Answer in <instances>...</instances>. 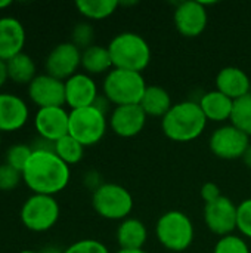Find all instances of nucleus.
Returning a JSON list of instances; mask_svg holds the SVG:
<instances>
[{
    "label": "nucleus",
    "instance_id": "f257e3e1",
    "mask_svg": "<svg viewBox=\"0 0 251 253\" xmlns=\"http://www.w3.org/2000/svg\"><path fill=\"white\" fill-rule=\"evenodd\" d=\"M70 166L53 151H33L22 170V181L33 194L55 196L70 182Z\"/></svg>",
    "mask_w": 251,
    "mask_h": 253
},
{
    "label": "nucleus",
    "instance_id": "f03ea898",
    "mask_svg": "<svg viewBox=\"0 0 251 253\" xmlns=\"http://www.w3.org/2000/svg\"><path fill=\"white\" fill-rule=\"evenodd\" d=\"M207 122L198 102L183 101L173 104L161 119V129L175 142H191L204 132Z\"/></svg>",
    "mask_w": 251,
    "mask_h": 253
},
{
    "label": "nucleus",
    "instance_id": "7ed1b4c3",
    "mask_svg": "<svg viewBox=\"0 0 251 253\" xmlns=\"http://www.w3.org/2000/svg\"><path fill=\"white\" fill-rule=\"evenodd\" d=\"M112 67L142 73L151 61V47L148 42L132 31L117 34L108 44Z\"/></svg>",
    "mask_w": 251,
    "mask_h": 253
},
{
    "label": "nucleus",
    "instance_id": "20e7f679",
    "mask_svg": "<svg viewBox=\"0 0 251 253\" xmlns=\"http://www.w3.org/2000/svg\"><path fill=\"white\" fill-rule=\"evenodd\" d=\"M104 96L115 107L141 104L146 90L142 73L112 68L104 80Z\"/></svg>",
    "mask_w": 251,
    "mask_h": 253
},
{
    "label": "nucleus",
    "instance_id": "39448f33",
    "mask_svg": "<svg viewBox=\"0 0 251 253\" xmlns=\"http://www.w3.org/2000/svg\"><path fill=\"white\" fill-rule=\"evenodd\" d=\"M155 234L158 242L170 252H183L194 242V224L180 211L163 213L157 222Z\"/></svg>",
    "mask_w": 251,
    "mask_h": 253
},
{
    "label": "nucleus",
    "instance_id": "423d86ee",
    "mask_svg": "<svg viewBox=\"0 0 251 253\" xmlns=\"http://www.w3.org/2000/svg\"><path fill=\"white\" fill-rule=\"evenodd\" d=\"M92 206L95 212L105 219L124 221L133 209V197L123 185L108 182L93 191Z\"/></svg>",
    "mask_w": 251,
    "mask_h": 253
},
{
    "label": "nucleus",
    "instance_id": "0eeeda50",
    "mask_svg": "<svg viewBox=\"0 0 251 253\" xmlns=\"http://www.w3.org/2000/svg\"><path fill=\"white\" fill-rule=\"evenodd\" d=\"M107 126V114L93 105L70 111V135L84 148L96 145L105 136Z\"/></svg>",
    "mask_w": 251,
    "mask_h": 253
},
{
    "label": "nucleus",
    "instance_id": "6e6552de",
    "mask_svg": "<svg viewBox=\"0 0 251 253\" xmlns=\"http://www.w3.org/2000/svg\"><path fill=\"white\" fill-rule=\"evenodd\" d=\"M61 209L53 196L33 194L21 208V221L27 230L44 233L53 228L59 219Z\"/></svg>",
    "mask_w": 251,
    "mask_h": 253
},
{
    "label": "nucleus",
    "instance_id": "1a4fd4ad",
    "mask_svg": "<svg viewBox=\"0 0 251 253\" xmlns=\"http://www.w3.org/2000/svg\"><path fill=\"white\" fill-rule=\"evenodd\" d=\"M249 145H250V136H247L244 132L238 130L232 125L216 129L209 141L210 151L216 157L223 160L243 159Z\"/></svg>",
    "mask_w": 251,
    "mask_h": 253
},
{
    "label": "nucleus",
    "instance_id": "9d476101",
    "mask_svg": "<svg viewBox=\"0 0 251 253\" xmlns=\"http://www.w3.org/2000/svg\"><path fill=\"white\" fill-rule=\"evenodd\" d=\"M44 67L49 76L65 82L81 67V50L71 42L59 43L49 52Z\"/></svg>",
    "mask_w": 251,
    "mask_h": 253
},
{
    "label": "nucleus",
    "instance_id": "9b49d317",
    "mask_svg": "<svg viewBox=\"0 0 251 253\" xmlns=\"http://www.w3.org/2000/svg\"><path fill=\"white\" fill-rule=\"evenodd\" d=\"M237 216L238 206L225 196L204 206V221L207 228L220 237L229 236L237 230Z\"/></svg>",
    "mask_w": 251,
    "mask_h": 253
},
{
    "label": "nucleus",
    "instance_id": "f8f14e48",
    "mask_svg": "<svg viewBox=\"0 0 251 253\" xmlns=\"http://www.w3.org/2000/svg\"><path fill=\"white\" fill-rule=\"evenodd\" d=\"M28 96L38 108L64 107L65 104V82L49 76L38 74L28 84Z\"/></svg>",
    "mask_w": 251,
    "mask_h": 253
},
{
    "label": "nucleus",
    "instance_id": "ddd939ff",
    "mask_svg": "<svg viewBox=\"0 0 251 253\" xmlns=\"http://www.w3.org/2000/svg\"><path fill=\"white\" fill-rule=\"evenodd\" d=\"M34 126L40 138L56 142L70 133V113L64 107L38 108Z\"/></svg>",
    "mask_w": 251,
    "mask_h": 253
},
{
    "label": "nucleus",
    "instance_id": "4468645a",
    "mask_svg": "<svg viewBox=\"0 0 251 253\" xmlns=\"http://www.w3.org/2000/svg\"><path fill=\"white\" fill-rule=\"evenodd\" d=\"M176 30L185 37L200 36L209 22L206 3L203 1H182L178 4L173 15Z\"/></svg>",
    "mask_w": 251,
    "mask_h": 253
},
{
    "label": "nucleus",
    "instance_id": "2eb2a0df",
    "mask_svg": "<svg viewBox=\"0 0 251 253\" xmlns=\"http://www.w3.org/2000/svg\"><path fill=\"white\" fill-rule=\"evenodd\" d=\"M146 114L139 104L115 107L109 117L112 132L121 138H133L139 135L146 123Z\"/></svg>",
    "mask_w": 251,
    "mask_h": 253
},
{
    "label": "nucleus",
    "instance_id": "dca6fc26",
    "mask_svg": "<svg viewBox=\"0 0 251 253\" xmlns=\"http://www.w3.org/2000/svg\"><path fill=\"white\" fill-rule=\"evenodd\" d=\"M98 96V86L89 74L77 73L65 80V104L71 110L92 107Z\"/></svg>",
    "mask_w": 251,
    "mask_h": 253
},
{
    "label": "nucleus",
    "instance_id": "f3484780",
    "mask_svg": "<svg viewBox=\"0 0 251 253\" xmlns=\"http://www.w3.org/2000/svg\"><path fill=\"white\" fill-rule=\"evenodd\" d=\"M28 116V105L22 98L13 93H0V132L22 129Z\"/></svg>",
    "mask_w": 251,
    "mask_h": 253
},
{
    "label": "nucleus",
    "instance_id": "a211bd4d",
    "mask_svg": "<svg viewBox=\"0 0 251 253\" xmlns=\"http://www.w3.org/2000/svg\"><path fill=\"white\" fill-rule=\"evenodd\" d=\"M24 44L25 28L22 22L13 16L0 18V59L6 62L22 53Z\"/></svg>",
    "mask_w": 251,
    "mask_h": 253
},
{
    "label": "nucleus",
    "instance_id": "6ab92c4d",
    "mask_svg": "<svg viewBox=\"0 0 251 253\" xmlns=\"http://www.w3.org/2000/svg\"><path fill=\"white\" fill-rule=\"evenodd\" d=\"M216 89L232 101H237L250 93V77L238 67H225L216 76Z\"/></svg>",
    "mask_w": 251,
    "mask_h": 253
},
{
    "label": "nucleus",
    "instance_id": "aec40b11",
    "mask_svg": "<svg viewBox=\"0 0 251 253\" xmlns=\"http://www.w3.org/2000/svg\"><path fill=\"white\" fill-rule=\"evenodd\" d=\"M198 104H200L206 119L210 122L220 123V122L231 119L234 101L231 98H228L226 95H223L222 92H219L217 89L204 93Z\"/></svg>",
    "mask_w": 251,
    "mask_h": 253
},
{
    "label": "nucleus",
    "instance_id": "412c9836",
    "mask_svg": "<svg viewBox=\"0 0 251 253\" xmlns=\"http://www.w3.org/2000/svg\"><path fill=\"white\" fill-rule=\"evenodd\" d=\"M148 231L142 221L136 218L124 219L118 230H117V242L121 249L132 251V249H142L146 243Z\"/></svg>",
    "mask_w": 251,
    "mask_h": 253
},
{
    "label": "nucleus",
    "instance_id": "4be33fe9",
    "mask_svg": "<svg viewBox=\"0 0 251 253\" xmlns=\"http://www.w3.org/2000/svg\"><path fill=\"white\" fill-rule=\"evenodd\" d=\"M139 105L142 107L146 116L161 119L173 107L170 93L161 86H148Z\"/></svg>",
    "mask_w": 251,
    "mask_h": 253
},
{
    "label": "nucleus",
    "instance_id": "5701e85b",
    "mask_svg": "<svg viewBox=\"0 0 251 253\" xmlns=\"http://www.w3.org/2000/svg\"><path fill=\"white\" fill-rule=\"evenodd\" d=\"M81 67L86 71V74H102L109 73L112 67L111 55L108 47L101 44H93L84 50H81Z\"/></svg>",
    "mask_w": 251,
    "mask_h": 253
},
{
    "label": "nucleus",
    "instance_id": "b1692460",
    "mask_svg": "<svg viewBox=\"0 0 251 253\" xmlns=\"http://www.w3.org/2000/svg\"><path fill=\"white\" fill-rule=\"evenodd\" d=\"M6 67L9 80L16 84H30L37 77L36 64L33 58L24 52L6 61Z\"/></svg>",
    "mask_w": 251,
    "mask_h": 253
},
{
    "label": "nucleus",
    "instance_id": "393cba45",
    "mask_svg": "<svg viewBox=\"0 0 251 253\" xmlns=\"http://www.w3.org/2000/svg\"><path fill=\"white\" fill-rule=\"evenodd\" d=\"M120 6L117 0H78L75 1L77 10L87 19L101 21L111 16Z\"/></svg>",
    "mask_w": 251,
    "mask_h": 253
},
{
    "label": "nucleus",
    "instance_id": "a878e982",
    "mask_svg": "<svg viewBox=\"0 0 251 253\" xmlns=\"http://www.w3.org/2000/svg\"><path fill=\"white\" fill-rule=\"evenodd\" d=\"M55 154L68 166L77 165L84 156V147L70 133L55 142Z\"/></svg>",
    "mask_w": 251,
    "mask_h": 253
},
{
    "label": "nucleus",
    "instance_id": "bb28decb",
    "mask_svg": "<svg viewBox=\"0 0 251 253\" xmlns=\"http://www.w3.org/2000/svg\"><path fill=\"white\" fill-rule=\"evenodd\" d=\"M229 120L232 126L244 132L247 136H251V93L234 101Z\"/></svg>",
    "mask_w": 251,
    "mask_h": 253
},
{
    "label": "nucleus",
    "instance_id": "cd10ccee",
    "mask_svg": "<svg viewBox=\"0 0 251 253\" xmlns=\"http://www.w3.org/2000/svg\"><path fill=\"white\" fill-rule=\"evenodd\" d=\"M31 154H33L31 145H27V144H15L6 153V165L12 166L13 169L19 170L22 173V170L27 166Z\"/></svg>",
    "mask_w": 251,
    "mask_h": 253
},
{
    "label": "nucleus",
    "instance_id": "c85d7f7f",
    "mask_svg": "<svg viewBox=\"0 0 251 253\" xmlns=\"http://www.w3.org/2000/svg\"><path fill=\"white\" fill-rule=\"evenodd\" d=\"M213 253H250V249L243 237L229 234L219 239Z\"/></svg>",
    "mask_w": 251,
    "mask_h": 253
},
{
    "label": "nucleus",
    "instance_id": "c756f323",
    "mask_svg": "<svg viewBox=\"0 0 251 253\" xmlns=\"http://www.w3.org/2000/svg\"><path fill=\"white\" fill-rule=\"evenodd\" d=\"M95 39V28L87 22H80L72 28L71 33V43H74L80 50H84L93 46Z\"/></svg>",
    "mask_w": 251,
    "mask_h": 253
},
{
    "label": "nucleus",
    "instance_id": "7c9ffc66",
    "mask_svg": "<svg viewBox=\"0 0 251 253\" xmlns=\"http://www.w3.org/2000/svg\"><path fill=\"white\" fill-rule=\"evenodd\" d=\"M22 179V173L9 165H0V190L12 191L18 187Z\"/></svg>",
    "mask_w": 251,
    "mask_h": 253
},
{
    "label": "nucleus",
    "instance_id": "2f4dec72",
    "mask_svg": "<svg viewBox=\"0 0 251 253\" xmlns=\"http://www.w3.org/2000/svg\"><path fill=\"white\" fill-rule=\"evenodd\" d=\"M64 253H109L107 246L93 239H84L68 246Z\"/></svg>",
    "mask_w": 251,
    "mask_h": 253
},
{
    "label": "nucleus",
    "instance_id": "473e14b6",
    "mask_svg": "<svg viewBox=\"0 0 251 253\" xmlns=\"http://www.w3.org/2000/svg\"><path fill=\"white\" fill-rule=\"evenodd\" d=\"M237 228L243 236L251 239V199H247L238 205Z\"/></svg>",
    "mask_w": 251,
    "mask_h": 253
},
{
    "label": "nucleus",
    "instance_id": "72a5a7b5",
    "mask_svg": "<svg viewBox=\"0 0 251 253\" xmlns=\"http://www.w3.org/2000/svg\"><path fill=\"white\" fill-rule=\"evenodd\" d=\"M200 194H201V199L204 200V203H206V205L213 203V202H216L217 199H220V197H222V194H220V188H219V185H217V184H215V182H206V184L201 187Z\"/></svg>",
    "mask_w": 251,
    "mask_h": 253
},
{
    "label": "nucleus",
    "instance_id": "f704fd0d",
    "mask_svg": "<svg viewBox=\"0 0 251 253\" xmlns=\"http://www.w3.org/2000/svg\"><path fill=\"white\" fill-rule=\"evenodd\" d=\"M84 184L90 188V190H98L102 184H101V181H99V173H96V172H89L87 175H86V178H84Z\"/></svg>",
    "mask_w": 251,
    "mask_h": 253
},
{
    "label": "nucleus",
    "instance_id": "c9c22d12",
    "mask_svg": "<svg viewBox=\"0 0 251 253\" xmlns=\"http://www.w3.org/2000/svg\"><path fill=\"white\" fill-rule=\"evenodd\" d=\"M9 80V76H7V67H6V62L0 59V89L4 86V83Z\"/></svg>",
    "mask_w": 251,
    "mask_h": 253
},
{
    "label": "nucleus",
    "instance_id": "e433bc0d",
    "mask_svg": "<svg viewBox=\"0 0 251 253\" xmlns=\"http://www.w3.org/2000/svg\"><path fill=\"white\" fill-rule=\"evenodd\" d=\"M243 160H244L246 166H247V168H250V169H251V144L249 145L247 151L244 153V156H243Z\"/></svg>",
    "mask_w": 251,
    "mask_h": 253
},
{
    "label": "nucleus",
    "instance_id": "4c0bfd02",
    "mask_svg": "<svg viewBox=\"0 0 251 253\" xmlns=\"http://www.w3.org/2000/svg\"><path fill=\"white\" fill-rule=\"evenodd\" d=\"M40 253H64V251H59V249L55 248V246H47V248H44Z\"/></svg>",
    "mask_w": 251,
    "mask_h": 253
},
{
    "label": "nucleus",
    "instance_id": "58836bf2",
    "mask_svg": "<svg viewBox=\"0 0 251 253\" xmlns=\"http://www.w3.org/2000/svg\"><path fill=\"white\" fill-rule=\"evenodd\" d=\"M117 253H146L143 249H132V251H126V249H120Z\"/></svg>",
    "mask_w": 251,
    "mask_h": 253
},
{
    "label": "nucleus",
    "instance_id": "ea45409f",
    "mask_svg": "<svg viewBox=\"0 0 251 253\" xmlns=\"http://www.w3.org/2000/svg\"><path fill=\"white\" fill-rule=\"evenodd\" d=\"M10 4H12V1H10V0H0V10H1V9L9 7Z\"/></svg>",
    "mask_w": 251,
    "mask_h": 253
},
{
    "label": "nucleus",
    "instance_id": "a19ab883",
    "mask_svg": "<svg viewBox=\"0 0 251 253\" xmlns=\"http://www.w3.org/2000/svg\"><path fill=\"white\" fill-rule=\"evenodd\" d=\"M19 253H40V252H34V251H22V252Z\"/></svg>",
    "mask_w": 251,
    "mask_h": 253
},
{
    "label": "nucleus",
    "instance_id": "79ce46f5",
    "mask_svg": "<svg viewBox=\"0 0 251 253\" xmlns=\"http://www.w3.org/2000/svg\"><path fill=\"white\" fill-rule=\"evenodd\" d=\"M0 145H1V132H0Z\"/></svg>",
    "mask_w": 251,
    "mask_h": 253
}]
</instances>
